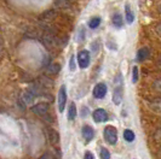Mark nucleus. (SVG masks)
<instances>
[{
	"label": "nucleus",
	"mask_w": 161,
	"mask_h": 159,
	"mask_svg": "<svg viewBox=\"0 0 161 159\" xmlns=\"http://www.w3.org/2000/svg\"><path fill=\"white\" fill-rule=\"evenodd\" d=\"M122 95H124V82H122L121 75L119 74L114 80L113 103L115 105H120L121 101H122Z\"/></svg>",
	"instance_id": "f257e3e1"
},
{
	"label": "nucleus",
	"mask_w": 161,
	"mask_h": 159,
	"mask_svg": "<svg viewBox=\"0 0 161 159\" xmlns=\"http://www.w3.org/2000/svg\"><path fill=\"white\" fill-rule=\"evenodd\" d=\"M103 135H104L105 141L109 143V145H115L116 141H118V130H116L115 127L107 126V127L104 128Z\"/></svg>",
	"instance_id": "f03ea898"
},
{
	"label": "nucleus",
	"mask_w": 161,
	"mask_h": 159,
	"mask_svg": "<svg viewBox=\"0 0 161 159\" xmlns=\"http://www.w3.org/2000/svg\"><path fill=\"white\" fill-rule=\"evenodd\" d=\"M90 52L89 51H86V49H82L79 52V54H78V62H79V66H80L81 69H85V68H87L90 64Z\"/></svg>",
	"instance_id": "7ed1b4c3"
},
{
	"label": "nucleus",
	"mask_w": 161,
	"mask_h": 159,
	"mask_svg": "<svg viewBox=\"0 0 161 159\" xmlns=\"http://www.w3.org/2000/svg\"><path fill=\"white\" fill-rule=\"evenodd\" d=\"M65 104H67V89L64 86H62L58 90V110L59 112L64 111Z\"/></svg>",
	"instance_id": "20e7f679"
},
{
	"label": "nucleus",
	"mask_w": 161,
	"mask_h": 159,
	"mask_svg": "<svg viewBox=\"0 0 161 159\" xmlns=\"http://www.w3.org/2000/svg\"><path fill=\"white\" fill-rule=\"evenodd\" d=\"M107 94V86L105 83H98L93 88V96L96 99H103Z\"/></svg>",
	"instance_id": "39448f33"
},
{
	"label": "nucleus",
	"mask_w": 161,
	"mask_h": 159,
	"mask_svg": "<svg viewBox=\"0 0 161 159\" xmlns=\"http://www.w3.org/2000/svg\"><path fill=\"white\" fill-rule=\"evenodd\" d=\"M32 111L38 115V116H44L46 115L48 111V104L47 103H39L36 105H34L32 107Z\"/></svg>",
	"instance_id": "423d86ee"
},
{
	"label": "nucleus",
	"mask_w": 161,
	"mask_h": 159,
	"mask_svg": "<svg viewBox=\"0 0 161 159\" xmlns=\"http://www.w3.org/2000/svg\"><path fill=\"white\" fill-rule=\"evenodd\" d=\"M92 117H93V121H95V122L102 123V122H107V121H108V113H107V111H104L103 109H97L96 111L93 112Z\"/></svg>",
	"instance_id": "0eeeda50"
},
{
	"label": "nucleus",
	"mask_w": 161,
	"mask_h": 159,
	"mask_svg": "<svg viewBox=\"0 0 161 159\" xmlns=\"http://www.w3.org/2000/svg\"><path fill=\"white\" fill-rule=\"evenodd\" d=\"M82 136H84V139H85V141H91L92 139H93V136H95V131H93V129L90 127V126H84L82 127Z\"/></svg>",
	"instance_id": "6e6552de"
},
{
	"label": "nucleus",
	"mask_w": 161,
	"mask_h": 159,
	"mask_svg": "<svg viewBox=\"0 0 161 159\" xmlns=\"http://www.w3.org/2000/svg\"><path fill=\"white\" fill-rule=\"evenodd\" d=\"M149 57H150V49L148 47H142L137 52V58H138V60H141V62L148 59Z\"/></svg>",
	"instance_id": "1a4fd4ad"
},
{
	"label": "nucleus",
	"mask_w": 161,
	"mask_h": 159,
	"mask_svg": "<svg viewBox=\"0 0 161 159\" xmlns=\"http://www.w3.org/2000/svg\"><path fill=\"white\" fill-rule=\"evenodd\" d=\"M149 106H150V109H152L153 111L161 113V96L153 99V100L150 101V104H149Z\"/></svg>",
	"instance_id": "9d476101"
},
{
	"label": "nucleus",
	"mask_w": 161,
	"mask_h": 159,
	"mask_svg": "<svg viewBox=\"0 0 161 159\" xmlns=\"http://www.w3.org/2000/svg\"><path fill=\"white\" fill-rule=\"evenodd\" d=\"M55 17H56V11H55V10H50V11H47V12H45V13L41 15L40 19L41 21H52Z\"/></svg>",
	"instance_id": "9b49d317"
},
{
	"label": "nucleus",
	"mask_w": 161,
	"mask_h": 159,
	"mask_svg": "<svg viewBox=\"0 0 161 159\" xmlns=\"http://www.w3.org/2000/svg\"><path fill=\"white\" fill-rule=\"evenodd\" d=\"M35 96H36V93H35V92H32V90L25 92V93H24V95H23L24 103H25V104H32Z\"/></svg>",
	"instance_id": "f8f14e48"
},
{
	"label": "nucleus",
	"mask_w": 161,
	"mask_h": 159,
	"mask_svg": "<svg viewBox=\"0 0 161 159\" xmlns=\"http://www.w3.org/2000/svg\"><path fill=\"white\" fill-rule=\"evenodd\" d=\"M125 18H126L127 23H132V22L135 21V16H133V13H132V11H131L130 5H126V6H125Z\"/></svg>",
	"instance_id": "ddd939ff"
},
{
	"label": "nucleus",
	"mask_w": 161,
	"mask_h": 159,
	"mask_svg": "<svg viewBox=\"0 0 161 159\" xmlns=\"http://www.w3.org/2000/svg\"><path fill=\"white\" fill-rule=\"evenodd\" d=\"M75 117H76V106L74 103H72L68 107V118L69 121H73L75 119Z\"/></svg>",
	"instance_id": "4468645a"
},
{
	"label": "nucleus",
	"mask_w": 161,
	"mask_h": 159,
	"mask_svg": "<svg viewBox=\"0 0 161 159\" xmlns=\"http://www.w3.org/2000/svg\"><path fill=\"white\" fill-rule=\"evenodd\" d=\"M124 139H125L127 142H132V141L135 140V133H133L132 130H130V129H126V130L124 131Z\"/></svg>",
	"instance_id": "2eb2a0df"
},
{
	"label": "nucleus",
	"mask_w": 161,
	"mask_h": 159,
	"mask_svg": "<svg viewBox=\"0 0 161 159\" xmlns=\"http://www.w3.org/2000/svg\"><path fill=\"white\" fill-rule=\"evenodd\" d=\"M113 24L116 28H121L122 27V16L120 13H116L115 16H113Z\"/></svg>",
	"instance_id": "dca6fc26"
},
{
	"label": "nucleus",
	"mask_w": 161,
	"mask_h": 159,
	"mask_svg": "<svg viewBox=\"0 0 161 159\" xmlns=\"http://www.w3.org/2000/svg\"><path fill=\"white\" fill-rule=\"evenodd\" d=\"M48 136H50V140H51V142L52 143H57L58 142V133H57L56 130H53V129H50L48 130Z\"/></svg>",
	"instance_id": "f3484780"
},
{
	"label": "nucleus",
	"mask_w": 161,
	"mask_h": 159,
	"mask_svg": "<svg viewBox=\"0 0 161 159\" xmlns=\"http://www.w3.org/2000/svg\"><path fill=\"white\" fill-rule=\"evenodd\" d=\"M99 24H101V18H99V17H93V18L89 22L90 28H92V29L98 28V27H99Z\"/></svg>",
	"instance_id": "a211bd4d"
},
{
	"label": "nucleus",
	"mask_w": 161,
	"mask_h": 159,
	"mask_svg": "<svg viewBox=\"0 0 161 159\" xmlns=\"http://www.w3.org/2000/svg\"><path fill=\"white\" fill-rule=\"evenodd\" d=\"M70 5V0H57V6L62 8H68Z\"/></svg>",
	"instance_id": "6ab92c4d"
},
{
	"label": "nucleus",
	"mask_w": 161,
	"mask_h": 159,
	"mask_svg": "<svg viewBox=\"0 0 161 159\" xmlns=\"http://www.w3.org/2000/svg\"><path fill=\"white\" fill-rule=\"evenodd\" d=\"M153 88L158 92V93H160L161 94V79H158V80H155V81H154Z\"/></svg>",
	"instance_id": "aec40b11"
},
{
	"label": "nucleus",
	"mask_w": 161,
	"mask_h": 159,
	"mask_svg": "<svg viewBox=\"0 0 161 159\" xmlns=\"http://www.w3.org/2000/svg\"><path fill=\"white\" fill-rule=\"evenodd\" d=\"M138 81V66H133L132 69V82L136 83Z\"/></svg>",
	"instance_id": "412c9836"
},
{
	"label": "nucleus",
	"mask_w": 161,
	"mask_h": 159,
	"mask_svg": "<svg viewBox=\"0 0 161 159\" xmlns=\"http://www.w3.org/2000/svg\"><path fill=\"white\" fill-rule=\"evenodd\" d=\"M101 157H102V159H110V153H109V151L107 148L103 147L101 150Z\"/></svg>",
	"instance_id": "4be33fe9"
},
{
	"label": "nucleus",
	"mask_w": 161,
	"mask_h": 159,
	"mask_svg": "<svg viewBox=\"0 0 161 159\" xmlns=\"http://www.w3.org/2000/svg\"><path fill=\"white\" fill-rule=\"evenodd\" d=\"M50 69H51V72H52V74H56V72L59 71V64H53V65H51Z\"/></svg>",
	"instance_id": "5701e85b"
},
{
	"label": "nucleus",
	"mask_w": 161,
	"mask_h": 159,
	"mask_svg": "<svg viewBox=\"0 0 161 159\" xmlns=\"http://www.w3.org/2000/svg\"><path fill=\"white\" fill-rule=\"evenodd\" d=\"M69 69H70V71H74V70H75V58H74V57L70 58V62H69Z\"/></svg>",
	"instance_id": "b1692460"
},
{
	"label": "nucleus",
	"mask_w": 161,
	"mask_h": 159,
	"mask_svg": "<svg viewBox=\"0 0 161 159\" xmlns=\"http://www.w3.org/2000/svg\"><path fill=\"white\" fill-rule=\"evenodd\" d=\"M40 159H53V156L47 152V153H44V154L40 157Z\"/></svg>",
	"instance_id": "393cba45"
},
{
	"label": "nucleus",
	"mask_w": 161,
	"mask_h": 159,
	"mask_svg": "<svg viewBox=\"0 0 161 159\" xmlns=\"http://www.w3.org/2000/svg\"><path fill=\"white\" fill-rule=\"evenodd\" d=\"M84 159H95V158H93V156H92V153H91V152H86Z\"/></svg>",
	"instance_id": "a878e982"
},
{
	"label": "nucleus",
	"mask_w": 161,
	"mask_h": 159,
	"mask_svg": "<svg viewBox=\"0 0 161 159\" xmlns=\"http://www.w3.org/2000/svg\"><path fill=\"white\" fill-rule=\"evenodd\" d=\"M155 30H156V33L159 34L161 36V23H159L158 25H156V28H155Z\"/></svg>",
	"instance_id": "bb28decb"
},
{
	"label": "nucleus",
	"mask_w": 161,
	"mask_h": 159,
	"mask_svg": "<svg viewBox=\"0 0 161 159\" xmlns=\"http://www.w3.org/2000/svg\"><path fill=\"white\" fill-rule=\"evenodd\" d=\"M156 64H158V66H159V68L161 69V57L159 58V59H158V63H156Z\"/></svg>",
	"instance_id": "cd10ccee"
},
{
	"label": "nucleus",
	"mask_w": 161,
	"mask_h": 159,
	"mask_svg": "<svg viewBox=\"0 0 161 159\" xmlns=\"http://www.w3.org/2000/svg\"><path fill=\"white\" fill-rule=\"evenodd\" d=\"M156 137H161V129L156 133Z\"/></svg>",
	"instance_id": "c85d7f7f"
},
{
	"label": "nucleus",
	"mask_w": 161,
	"mask_h": 159,
	"mask_svg": "<svg viewBox=\"0 0 161 159\" xmlns=\"http://www.w3.org/2000/svg\"><path fill=\"white\" fill-rule=\"evenodd\" d=\"M158 11H159V13H161V3L158 5Z\"/></svg>",
	"instance_id": "c756f323"
},
{
	"label": "nucleus",
	"mask_w": 161,
	"mask_h": 159,
	"mask_svg": "<svg viewBox=\"0 0 161 159\" xmlns=\"http://www.w3.org/2000/svg\"><path fill=\"white\" fill-rule=\"evenodd\" d=\"M160 152H161V150H160Z\"/></svg>",
	"instance_id": "7c9ffc66"
}]
</instances>
